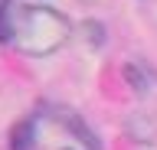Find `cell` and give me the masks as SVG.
I'll list each match as a JSON object with an SVG mask.
<instances>
[{
	"label": "cell",
	"instance_id": "1",
	"mask_svg": "<svg viewBox=\"0 0 157 150\" xmlns=\"http://www.w3.org/2000/svg\"><path fill=\"white\" fill-rule=\"evenodd\" d=\"M72 23L66 13L43 3L0 0V42H7L23 56H52L69 42Z\"/></svg>",
	"mask_w": 157,
	"mask_h": 150
},
{
	"label": "cell",
	"instance_id": "2",
	"mask_svg": "<svg viewBox=\"0 0 157 150\" xmlns=\"http://www.w3.org/2000/svg\"><path fill=\"white\" fill-rule=\"evenodd\" d=\"M52 118H56V121H62L66 127H72V134H75L78 140H85V144H88V150H98V140H95V134H92V130L85 127V121H78L75 114H72V111H62V108H56V111H52Z\"/></svg>",
	"mask_w": 157,
	"mask_h": 150
},
{
	"label": "cell",
	"instance_id": "3",
	"mask_svg": "<svg viewBox=\"0 0 157 150\" xmlns=\"http://www.w3.org/2000/svg\"><path fill=\"white\" fill-rule=\"evenodd\" d=\"M10 147H13V150H33V124H29V121H23V124L13 127Z\"/></svg>",
	"mask_w": 157,
	"mask_h": 150
}]
</instances>
